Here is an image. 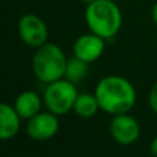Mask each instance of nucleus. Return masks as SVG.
Here are the masks:
<instances>
[{
  "label": "nucleus",
  "mask_w": 157,
  "mask_h": 157,
  "mask_svg": "<svg viewBox=\"0 0 157 157\" xmlns=\"http://www.w3.org/2000/svg\"><path fill=\"white\" fill-rule=\"evenodd\" d=\"M101 110L116 116L130 113L136 103V90L128 78L119 75L102 77L94 91Z\"/></svg>",
  "instance_id": "nucleus-1"
},
{
  "label": "nucleus",
  "mask_w": 157,
  "mask_h": 157,
  "mask_svg": "<svg viewBox=\"0 0 157 157\" xmlns=\"http://www.w3.org/2000/svg\"><path fill=\"white\" fill-rule=\"evenodd\" d=\"M86 24L90 32L105 40L113 39L123 25V14L113 0H95L86 7Z\"/></svg>",
  "instance_id": "nucleus-2"
},
{
  "label": "nucleus",
  "mask_w": 157,
  "mask_h": 157,
  "mask_svg": "<svg viewBox=\"0 0 157 157\" xmlns=\"http://www.w3.org/2000/svg\"><path fill=\"white\" fill-rule=\"evenodd\" d=\"M66 58L63 50L54 43H48L37 47L32 59V69L36 78L40 83L50 84L65 77Z\"/></svg>",
  "instance_id": "nucleus-3"
},
{
  "label": "nucleus",
  "mask_w": 157,
  "mask_h": 157,
  "mask_svg": "<svg viewBox=\"0 0 157 157\" xmlns=\"http://www.w3.org/2000/svg\"><path fill=\"white\" fill-rule=\"evenodd\" d=\"M78 92L76 84L65 77L46 84L43 92V102L47 110L57 116H63L73 109Z\"/></svg>",
  "instance_id": "nucleus-4"
},
{
  "label": "nucleus",
  "mask_w": 157,
  "mask_h": 157,
  "mask_svg": "<svg viewBox=\"0 0 157 157\" xmlns=\"http://www.w3.org/2000/svg\"><path fill=\"white\" fill-rule=\"evenodd\" d=\"M18 35L26 46L37 48L48 40V28L41 17L28 13L18 21Z\"/></svg>",
  "instance_id": "nucleus-5"
},
{
  "label": "nucleus",
  "mask_w": 157,
  "mask_h": 157,
  "mask_svg": "<svg viewBox=\"0 0 157 157\" xmlns=\"http://www.w3.org/2000/svg\"><path fill=\"white\" fill-rule=\"evenodd\" d=\"M109 132L117 144L123 146L135 144L141 136V125L130 113H121L112 117Z\"/></svg>",
  "instance_id": "nucleus-6"
},
{
  "label": "nucleus",
  "mask_w": 157,
  "mask_h": 157,
  "mask_svg": "<svg viewBox=\"0 0 157 157\" xmlns=\"http://www.w3.org/2000/svg\"><path fill=\"white\" fill-rule=\"evenodd\" d=\"M59 130V120L58 116L51 112H39L36 116L28 120L26 134L30 139L37 142L48 141L54 138Z\"/></svg>",
  "instance_id": "nucleus-7"
},
{
  "label": "nucleus",
  "mask_w": 157,
  "mask_h": 157,
  "mask_svg": "<svg viewBox=\"0 0 157 157\" xmlns=\"http://www.w3.org/2000/svg\"><path fill=\"white\" fill-rule=\"evenodd\" d=\"M105 39L92 32L78 36L73 43V57L87 63L95 62L102 57L103 51H105Z\"/></svg>",
  "instance_id": "nucleus-8"
},
{
  "label": "nucleus",
  "mask_w": 157,
  "mask_h": 157,
  "mask_svg": "<svg viewBox=\"0 0 157 157\" xmlns=\"http://www.w3.org/2000/svg\"><path fill=\"white\" fill-rule=\"evenodd\" d=\"M21 120L14 105L0 102V141L13 139L19 131Z\"/></svg>",
  "instance_id": "nucleus-9"
},
{
  "label": "nucleus",
  "mask_w": 157,
  "mask_h": 157,
  "mask_svg": "<svg viewBox=\"0 0 157 157\" xmlns=\"http://www.w3.org/2000/svg\"><path fill=\"white\" fill-rule=\"evenodd\" d=\"M41 105H44V102L40 95L30 90L18 94L14 102V108L22 120H29L33 116H36L39 112H41Z\"/></svg>",
  "instance_id": "nucleus-10"
},
{
  "label": "nucleus",
  "mask_w": 157,
  "mask_h": 157,
  "mask_svg": "<svg viewBox=\"0 0 157 157\" xmlns=\"http://www.w3.org/2000/svg\"><path fill=\"white\" fill-rule=\"evenodd\" d=\"M99 109L101 108H99V103H98L95 94L83 92V94L77 95L72 110L80 119H91V117H94L98 113Z\"/></svg>",
  "instance_id": "nucleus-11"
},
{
  "label": "nucleus",
  "mask_w": 157,
  "mask_h": 157,
  "mask_svg": "<svg viewBox=\"0 0 157 157\" xmlns=\"http://www.w3.org/2000/svg\"><path fill=\"white\" fill-rule=\"evenodd\" d=\"M88 65L90 63L84 62V61L78 59L76 57L68 59L66 69H65V78L75 84L83 81V78L88 73Z\"/></svg>",
  "instance_id": "nucleus-12"
},
{
  "label": "nucleus",
  "mask_w": 157,
  "mask_h": 157,
  "mask_svg": "<svg viewBox=\"0 0 157 157\" xmlns=\"http://www.w3.org/2000/svg\"><path fill=\"white\" fill-rule=\"evenodd\" d=\"M149 106L153 112L157 114V81L153 84L149 92Z\"/></svg>",
  "instance_id": "nucleus-13"
},
{
  "label": "nucleus",
  "mask_w": 157,
  "mask_h": 157,
  "mask_svg": "<svg viewBox=\"0 0 157 157\" xmlns=\"http://www.w3.org/2000/svg\"><path fill=\"white\" fill-rule=\"evenodd\" d=\"M150 153L155 157H157V135L152 139V142H150Z\"/></svg>",
  "instance_id": "nucleus-14"
},
{
  "label": "nucleus",
  "mask_w": 157,
  "mask_h": 157,
  "mask_svg": "<svg viewBox=\"0 0 157 157\" xmlns=\"http://www.w3.org/2000/svg\"><path fill=\"white\" fill-rule=\"evenodd\" d=\"M150 17H152V21H153V24L157 26V2L153 4V7H152V13H150Z\"/></svg>",
  "instance_id": "nucleus-15"
},
{
  "label": "nucleus",
  "mask_w": 157,
  "mask_h": 157,
  "mask_svg": "<svg viewBox=\"0 0 157 157\" xmlns=\"http://www.w3.org/2000/svg\"><path fill=\"white\" fill-rule=\"evenodd\" d=\"M81 3H86V4H90V3H92V2H95V0H80Z\"/></svg>",
  "instance_id": "nucleus-16"
}]
</instances>
